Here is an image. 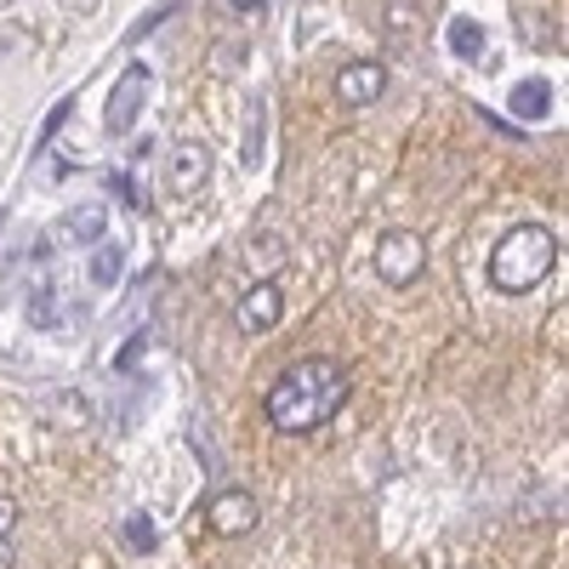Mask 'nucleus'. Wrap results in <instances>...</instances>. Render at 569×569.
Wrapping results in <instances>:
<instances>
[{
	"mask_svg": "<svg viewBox=\"0 0 569 569\" xmlns=\"http://www.w3.org/2000/svg\"><path fill=\"white\" fill-rule=\"evenodd\" d=\"M233 7H257V0H233Z\"/></svg>",
	"mask_w": 569,
	"mask_h": 569,
	"instance_id": "dca6fc26",
	"label": "nucleus"
},
{
	"mask_svg": "<svg viewBox=\"0 0 569 569\" xmlns=\"http://www.w3.org/2000/svg\"><path fill=\"white\" fill-rule=\"evenodd\" d=\"M450 52H456V58H479V52H485V29L472 23V18H456V23H450Z\"/></svg>",
	"mask_w": 569,
	"mask_h": 569,
	"instance_id": "9b49d317",
	"label": "nucleus"
},
{
	"mask_svg": "<svg viewBox=\"0 0 569 569\" xmlns=\"http://www.w3.org/2000/svg\"><path fill=\"white\" fill-rule=\"evenodd\" d=\"M149 86H154V80H149V69H142V63H131V69L114 80L109 109H103V131H109V137H131L142 103H149Z\"/></svg>",
	"mask_w": 569,
	"mask_h": 569,
	"instance_id": "20e7f679",
	"label": "nucleus"
},
{
	"mask_svg": "<svg viewBox=\"0 0 569 569\" xmlns=\"http://www.w3.org/2000/svg\"><path fill=\"white\" fill-rule=\"evenodd\" d=\"M120 268H126L120 246H103L98 257H91V279H98V284H114V279H120Z\"/></svg>",
	"mask_w": 569,
	"mask_h": 569,
	"instance_id": "f8f14e48",
	"label": "nucleus"
},
{
	"mask_svg": "<svg viewBox=\"0 0 569 569\" xmlns=\"http://www.w3.org/2000/svg\"><path fill=\"white\" fill-rule=\"evenodd\" d=\"M126 541H131V547H142V552L154 547V525H149V512H131V518H126Z\"/></svg>",
	"mask_w": 569,
	"mask_h": 569,
	"instance_id": "ddd939ff",
	"label": "nucleus"
},
{
	"mask_svg": "<svg viewBox=\"0 0 569 569\" xmlns=\"http://www.w3.org/2000/svg\"><path fill=\"white\" fill-rule=\"evenodd\" d=\"M421 268H427V240H421V233L393 228V233H382V240H376V279H382V284L405 291V284L421 279Z\"/></svg>",
	"mask_w": 569,
	"mask_h": 569,
	"instance_id": "7ed1b4c3",
	"label": "nucleus"
},
{
	"mask_svg": "<svg viewBox=\"0 0 569 569\" xmlns=\"http://www.w3.org/2000/svg\"><path fill=\"white\" fill-rule=\"evenodd\" d=\"M58 233L69 246H91V240H103L109 233V206H74L63 222H58Z\"/></svg>",
	"mask_w": 569,
	"mask_h": 569,
	"instance_id": "1a4fd4ad",
	"label": "nucleus"
},
{
	"mask_svg": "<svg viewBox=\"0 0 569 569\" xmlns=\"http://www.w3.org/2000/svg\"><path fill=\"white\" fill-rule=\"evenodd\" d=\"M0 569H18V558H12V547H7V536H0Z\"/></svg>",
	"mask_w": 569,
	"mask_h": 569,
	"instance_id": "2eb2a0df",
	"label": "nucleus"
},
{
	"mask_svg": "<svg viewBox=\"0 0 569 569\" xmlns=\"http://www.w3.org/2000/svg\"><path fill=\"white\" fill-rule=\"evenodd\" d=\"M552 268H558V240H552L547 228H536V222L507 228L501 240H496V251H490V284H496V291H507V297L536 291Z\"/></svg>",
	"mask_w": 569,
	"mask_h": 569,
	"instance_id": "f03ea898",
	"label": "nucleus"
},
{
	"mask_svg": "<svg viewBox=\"0 0 569 569\" xmlns=\"http://www.w3.org/2000/svg\"><path fill=\"white\" fill-rule=\"evenodd\" d=\"M12 530H18V501L0 496V536H12Z\"/></svg>",
	"mask_w": 569,
	"mask_h": 569,
	"instance_id": "4468645a",
	"label": "nucleus"
},
{
	"mask_svg": "<svg viewBox=\"0 0 569 569\" xmlns=\"http://www.w3.org/2000/svg\"><path fill=\"white\" fill-rule=\"evenodd\" d=\"M348 393H353V376L337 359H297V365L279 370V382L268 388L262 410L279 433L302 439V433H313V427H325L337 416L348 405Z\"/></svg>",
	"mask_w": 569,
	"mask_h": 569,
	"instance_id": "f257e3e1",
	"label": "nucleus"
},
{
	"mask_svg": "<svg viewBox=\"0 0 569 569\" xmlns=\"http://www.w3.org/2000/svg\"><path fill=\"white\" fill-rule=\"evenodd\" d=\"M206 525L217 530V536H251L257 530V496H246V490H222V496H211V507H206Z\"/></svg>",
	"mask_w": 569,
	"mask_h": 569,
	"instance_id": "39448f33",
	"label": "nucleus"
},
{
	"mask_svg": "<svg viewBox=\"0 0 569 569\" xmlns=\"http://www.w3.org/2000/svg\"><path fill=\"white\" fill-rule=\"evenodd\" d=\"M284 319V291L273 279H262V284H251V291L240 297V325L246 330H273Z\"/></svg>",
	"mask_w": 569,
	"mask_h": 569,
	"instance_id": "6e6552de",
	"label": "nucleus"
},
{
	"mask_svg": "<svg viewBox=\"0 0 569 569\" xmlns=\"http://www.w3.org/2000/svg\"><path fill=\"white\" fill-rule=\"evenodd\" d=\"M552 109V86L547 80H525L512 91V114H525V120H541Z\"/></svg>",
	"mask_w": 569,
	"mask_h": 569,
	"instance_id": "9d476101",
	"label": "nucleus"
},
{
	"mask_svg": "<svg viewBox=\"0 0 569 569\" xmlns=\"http://www.w3.org/2000/svg\"><path fill=\"white\" fill-rule=\"evenodd\" d=\"M211 177V149L206 142H177L171 154V200H194Z\"/></svg>",
	"mask_w": 569,
	"mask_h": 569,
	"instance_id": "423d86ee",
	"label": "nucleus"
},
{
	"mask_svg": "<svg viewBox=\"0 0 569 569\" xmlns=\"http://www.w3.org/2000/svg\"><path fill=\"white\" fill-rule=\"evenodd\" d=\"M382 91H388V69L382 63H342L337 69V103H348V109L376 103Z\"/></svg>",
	"mask_w": 569,
	"mask_h": 569,
	"instance_id": "0eeeda50",
	"label": "nucleus"
}]
</instances>
